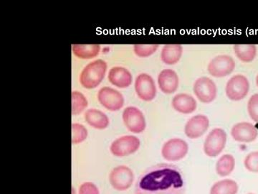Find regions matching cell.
I'll use <instances>...</instances> for the list:
<instances>
[{
    "label": "cell",
    "instance_id": "6da1fadb",
    "mask_svg": "<svg viewBox=\"0 0 258 194\" xmlns=\"http://www.w3.org/2000/svg\"><path fill=\"white\" fill-rule=\"evenodd\" d=\"M182 173L171 164L150 167L139 176L135 194H184Z\"/></svg>",
    "mask_w": 258,
    "mask_h": 194
},
{
    "label": "cell",
    "instance_id": "7a4b0ae2",
    "mask_svg": "<svg viewBox=\"0 0 258 194\" xmlns=\"http://www.w3.org/2000/svg\"><path fill=\"white\" fill-rule=\"evenodd\" d=\"M107 69V63L102 59H97L89 63L83 68L80 74L81 86L87 89L96 88L104 79Z\"/></svg>",
    "mask_w": 258,
    "mask_h": 194
},
{
    "label": "cell",
    "instance_id": "3957f363",
    "mask_svg": "<svg viewBox=\"0 0 258 194\" xmlns=\"http://www.w3.org/2000/svg\"><path fill=\"white\" fill-rule=\"evenodd\" d=\"M227 133L223 129H212L205 139L204 152L209 157H217L225 149L227 143Z\"/></svg>",
    "mask_w": 258,
    "mask_h": 194
},
{
    "label": "cell",
    "instance_id": "277c9868",
    "mask_svg": "<svg viewBox=\"0 0 258 194\" xmlns=\"http://www.w3.org/2000/svg\"><path fill=\"white\" fill-rule=\"evenodd\" d=\"M249 91V82L244 75H235L226 84V95L232 101L237 102L243 100L248 94Z\"/></svg>",
    "mask_w": 258,
    "mask_h": 194
},
{
    "label": "cell",
    "instance_id": "5b68a950",
    "mask_svg": "<svg viewBox=\"0 0 258 194\" xmlns=\"http://www.w3.org/2000/svg\"><path fill=\"white\" fill-rule=\"evenodd\" d=\"M98 100L102 106L111 112L118 111L124 105V97L123 94L109 86L102 87L98 91Z\"/></svg>",
    "mask_w": 258,
    "mask_h": 194
},
{
    "label": "cell",
    "instance_id": "8992f818",
    "mask_svg": "<svg viewBox=\"0 0 258 194\" xmlns=\"http://www.w3.org/2000/svg\"><path fill=\"white\" fill-rule=\"evenodd\" d=\"M195 96L202 103L210 104L216 99V83L210 78L203 76L196 80L193 86Z\"/></svg>",
    "mask_w": 258,
    "mask_h": 194
},
{
    "label": "cell",
    "instance_id": "52a82bcc",
    "mask_svg": "<svg viewBox=\"0 0 258 194\" xmlns=\"http://www.w3.org/2000/svg\"><path fill=\"white\" fill-rule=\"evenodd\" d=\"M189 146L184 139L172 138L166 141L161 148V155L168 161H179L186 157Z\"/></svg>",
    "mask_w": 258,
    "mask_h": 194
},
{
    "label": "cell",
    "instance_id": "ba28073f",
    "mask_svg": "<svg viewBox=\"0 0 258 194\" xmlns=\"http://www.w3.org/2000/svg\"><path fill=\"white\" fill-rule=\"evenodd\" d=\"M140 144V139L136 136H122L112 142L110 151L116 157H125L137 152Z\"/></svg>",
    "mask_w": 258,
    "mask_h": 194
},
{
    "label": "cell",
    "instance_id": "9c48e42d",
    "mask_svg": "<svg viewBox=\"0 0 258 194\" xmlns=\"http://www.w3.org/2000/svg\"><path fill=\"white\" fill-rule=\"evenodd\" d=\"M123 123L132 133L139 134L143 132L147 127L145 117L143 112L136 107H128L124 109L122 114Z\"/></svg>",
    "mask_w": 258,
    "mask_h": 194
},
{
    "label": "cell",
    "instance_id": "30bf717a",
    "mask_svg": "<svg viewBox=\"0 0 258 194\" xmlns=\"http://www.w3.org/2000/svg\"><path fill=\"white\" fill-rule=\"evenodd\" d=\"M134 180V172L125 166L115 167L110 173V183L114 189L119 191L128 190L133 184Z\"/></svg>",
    "mask_w": 258,
    "mask_h": 194
},
{
    "label": "cell",
    "instance_id": "8fae6325",
    "mask_svg": "<svg viewBox=\"0 0 258 194\" xmlns=\"http://www.w3.org/2000/svg\"><path fill=\"white\" fill-rule=\"evenodd\" d=\"M136 93L140 100L151 102L157 96V86L155 81L150 75L143 73L136 78L134 83Z\"/></svg>",
    "mask_w": 258,
    "mask_h": 194
},
{
    "label": "cell",
    "instance_id": "7c38bea8",
    "mask_svg": "<svg viewBox=\"0 0 258 194\" xmlns=\"http://www.w3.org/2000/svg\"><path fill=\"white\" fill-rule=\"evenodd\" d=\"M235 60L230 56L220 55L214 58L208 64L209 74L216 78L225 77L233 72Z\"/></svg>",
    "mask_w": 258,
    "mask_h": 194
},
{
    "label": "cell",
    "instance_id": "4fadbf2b",
    "mask_svg": "<svg viewBox=\"0 0 258 194\" xmlns=\"http://www.w3.org/2000/svg\"><path fill=\"white\" fill-rule=\"evenodd\" d=\"M209 127L210 120L207 116L195 115L186 122L184 127L185 134L189 139H198L208 131Z\"/></svg>",
    "mask_w": 258,
    "mask_h": 194
},
{
    "label": "cell",
    "instance_id": "5bb4252c",
    "mask_svg": "<svg viewBox=\"0 0 258 194\" xmlns=\"http://www.w3.org/2000/svg\"><path fill=\"white\" fill-rule=\"evenodd\" d=\"M231 135L234 140L239 142H253L258 137L257 128L249 122H239L231 129Z\"/></svg>",
    "mask_w": 258,
    "mask_h": 194
},
{
    "label": "cell",
    "instance_id": "9a60e30c",
    "mask_svg": "<svg viewBox=\"0 0 258 194\" xmlns=\"http://www.w3.org/2000/svg\"><path fill=\"white\" fill-rule=\"evenodd\" d=\"M158 85L163 93L171 94L176 92L179 88V76L174 70H162L158 76Z\"/></svg>",
    "mask_w": 258,
    "mask_h": 194
},
{
    "label": "cell",
    "instance_id": "2e32d148",
    "mask_svg": "<svg viewBox=\"0 0 258 194\" xmlns=\"http://www.w3.org/2000/svg\"><path fill=\"white\" fill-rule=\"evenodd\" d=\"M108 81L113 86L120 88H128L132 85L133 76L128 69L122 66H114L109 70Z\"/></svg>",
    "mask_w": 258,
    "mask_h": 194
},
{
    "label": "cell",
    "instance_id": "e0dca14e",
    "mask_svg": "<svg viewBox=\"0 0 258 194\" xmlns=\"http://www.w3.org/2000/svg\"><path fill=\"white\" fill-rule=\"evenodd\" d=\"M171 106L179 113L189 115L197 110L198 103L191 95L181 93L174 96L171 101Z\"/></svg>",
    "mask_w": 258,
    "mask_h": 194
},
{
    "label": "cell",
    "instance_id": "ac0fdd59",
    "mask_svg": "<svg viewBox=\"0 0 258 194\" xmlns=\"http://www.w3.org/2000/svg\"><path fill=\"white\" fill-rule=\"evenodd\" d=\"M84 118L88 125L97 129H104L109 125L108 116L96 109H89L86 112Z\"/></svg>",
    "mask_w": 258,
    "mask_h": 194
},
{
    "label": "cell",
    "instance_id": "d6986e66",
    "mask_svg": "<svg viewBox=\"0 0 258 194\" xmlns=\"http://www.w3.org/2000/svg\"><path fill=\"white\" fill-rule=\"evenodd\" d=\"M183 54L182 45L179 44H169L162 47L161 60L166 65H174L179 62Z\"/></svg>",
    "mask_w": 258,
    "mask_h": 194
},
{
    "label": "cell",
    "instance_id": "ffe728a7",
    "mask_svg": "<svg viewBox=\"0 0 258 194\" xmlns=\"http://www.w3.org/2000/svg\"><path fill=\"white\" fill-rule=\"evenodd\" d=\"M234 53L237 59L244 63H249L255 59L257 49L255 45L239 44L233 46Z\"/></svg>",
    "mask_w": 258,
    "mask_h": 194
},
{
    "label": "cell",
    "instance_id": "44dd1931",
    "mask_svg": "<svg viewBox=\"0 0 258 194\" xmlns=\"http://www.w3.org/2000/svg\"><path fill=\"white\" fill-rule=\"evenodd\" d=\"M73 53L76 57L81 59H91L96 57L101 51L99 45H73Z\"/></svg>",
    "mask_w": 258,
    "mask_h": 194
},
{
    "label": "cell",
    "instance_id": "7402d4cb",
    "mask_svg": "<svg viewBox=\"0 0 258 194\" xmlns=\"http://www.w3.org/2000/svg\"><path fill=\"white\" fill-rule=\"evenodd\" d=\"M238 189V185L235 180L224 179L212 185L210 194H237Z\"/></svg>",
    "mask_w": 258,
    "mask_h": 194
},
{
    "label": "cell",
    "instance_id": "603a6c76",
    "mask_svg": "<svg viewBox=\"0 0 258 194\" xmlns=\"http://www.w3.org/2000/svg\"><path fill=\"white\" fill-rule=\"evenodd\" d=\"M235 167V159L232 155H223L217 161L216 172L220 176H229L233 172Z\"/></svg>",
    "mask_w": 258,
    "mask_h": 194
},
{
    "label": "cell",
    "instance_id": "cb8c5ba5",
    "mask_svg": "<svg viewBox=\"0 0 258 194\" xmlns=\"http://www.w3.org/2000/svg\"><path fill=\"white\" fill-rule=\"evenodd\" d=\"M88 107V100L82 93L79 91L72 92V115H79Z\"/></svg>",
    "mask_w": 258,
    "mask_h": 194
},
{
    "label": "cell",
    "instance_id": "d4e9b609",
    "mask_svg": "<svg viewBox=\"0 0 258 194\" xmlns=\"http://www.w3.org/2000/svg\"><path fill=\"white\" fill-rule=\"evenodd\" d=\"M88 137L87 129L79 123L72 124V144L82 143Z\"/></svg>",
    "mask_w": 258,
    "mask_h": 194
},
{
    "label": "cell",
    "instance_id": "484cf974",
    "mask_svg": "<svg viewBox=\"0 0 258 194\" xmlns=\"http://www.w3.org/2000/svg\"><path fill=\"white\" fill-rule=\"evenodd\" d=\"M159 45H135L134 46V54L139 58H148L157 52Z\"/></svg>",
    "mask_w": 258,
    "mask_h": 194
},
{
    "label": "cell",
    "instance_id": "4316f807",
    "mask_svg": "<svg viewBox=\"0 0 258 194\" xmlns=\"http://www.w3.org/2000/svg\"><path fill=\"white\" fill-rule=\"evenodd\" d=\"M244 165L247 171L258 173V151L249 153L244 158Z\"/></svg>",
    "mask_w": 258,
    "mask_h": 194
},
{
    "label": "cell",
    "instance_id": "83f0119b",
    "mask_svg": "<svg viewBox=\"0 0 258 194\" xmlns=\"http://www.w3.org/2000/svg\"><path fill=\"white\" fill-rule=\"evenodd\" d=\"M247 112L250 118L258 123V93H254L249 98L247 103Z\"/></svg>",
    "mask_w": 258,
    "mask_h": 194
},
{
    "label": "cell",
    "instance_id": "f1b7e54d",
    "mask_svg": "<svg viewBox=\"0 0 258 194\" xmlns=\"http://www.w3.org/2000/svg\"><path fill=\"white\" fill-rule=\"evenodd\" d=\"M79 194H99V190L94 183L86 182L80 186Z\"/></svg>",
    "mask_w": 258,
    "mask_h": 194
},
{
    "label": "cell",
    "instance_id": "f546056e",
    "mask_svg": "<svg viewBox=\"0 0 258 194\" xmlns=\"http://www.w3.org/2000/svg\"><path fill=\"white\" fill-rule=\"evenodd\" d=\"M256 84H257L258 87V75L257 76V77H256Z\"/></svg>",
    "mask_w": 258,
    "mask_h": 194
},
{
    "label": "cell",
    "instance_id": "4dcf8cb0",
    "mask_svg": "<svg viewBox=\"0 0 258 194\" xmlns=\"http://www.w3.org/2000/svg\"><path fill=\"white\" fill-rule=\"evenodd\" d=\"M248 194H253V193H248Z\"/></svg>",
    "mask_w": 258,
    "mask_h": 194
}]
</instances>
